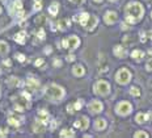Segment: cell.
Returning <instances> with one entry per match:
<instances>
[{
    "label": "cell",
    "instance_id": "1",
    "mask_svg": "<svg viewBox=\"0 0 152 138\" xmlns=\"http://www.w3.org/2000/svg\"><path fill=\"white\" fill-rule=\"evenodd\" d=\"M143 12H144L143 7L139 3H130L126 8V14H127L126 20L129 21V23H135L139 19H142Z\"/></svg>",
    "mask_w": 152,
    "mask_h": 138
},
{
    "label": "cell",
    "instance_id": "2",
    "mask_svg": "<svg viewBox=\"0 0 152 138\" xmlns=\"http://www.w3.org/2000/svg\"><path fill=\"white\" fill-rule=\"evenodd\" d=\"M63 95H64V91H63L62 87L59 86H55V84H53V86H50L47 89H46V96L50 99H55V100H59V99L63 97Z\"/></svg>",
    "mask_w": 152,
    "mask_h": 138
},
{
    "label": "cell",
    "instance_id": "3",
    "mask_svg": "<svg viewBox=\"0 0 152 138\" xmlns=\"http://www.w3.org/2000/svg\"><path fill=\"white\" fill-rule=\"evenodd\" d=\"M116 79H117V82H118V83L126 84L127 82H130V79H131V74H130L129 70L122 69V70H119V71L117 72Z\"/></svg>",
    "mask_w": 152,
    "mask_h": 138
},
{
    "label": "cell",
    "instance_id": "4",
    "mask_svg": "<svg viewBox=\"0 0 152 138\" xmlns=\"http://www.w3.org/2000/svg\"><path fill=\"white\" fill-rule=\"evenodd\" d=\"M94 91H96L97 93H100V95H106V93H109V91H110V86H109V83H106V82L100 80L94 84Z\"/></svg>",
    "mask_w": 152,
    "mask_h": 138
},
{
    "label": "cell",
    "instance_id": "5",
    "mask_svg": "<svg viewBox=\"0 0 152 138\" xmlns=\"http://www.w3.org/2000/svg\"><path fill=\"white\" fill-rule=\"evenodd\" d=\"M63 46L64 47H68V49H75V47H77L80 43V40L76 36H71V37L66 38V40H63Z\"/></svg>",
    "mask_w": 152,
    "mask_h": 138
},
{
    "label": "cell",
    "instance_id": "6",
    "mask_svg": "<svg viewBox=\"0 0 152 138\" xmlns=\"http://www.w3.org/2000/svg\"><path fill=\"white\" fill-rule=\"evenodd\" d=\"M131 109H132L131 104L127 103V101H122V103H119L118 105H117V112H118L119 115H122V116L129 115V113L131 112Z\"/></svg>",
    "mask_w": 152,
    "mask_h": 138
},
{
    "label": "cell",
    "instance_id": "7",
    "mask_svg": "<svg viewBox=\"0 0 152 138\" xmlns=\"http://www.w3.org/2000/svg\"><path fill=\"white\" fill-rule=\"evenodd\" d=\"M88 125H89V121H88L87 117H80L79 120L75 122V128H77V129H87Z\"/></svg>",
    "mask_w": 152,
    "mask_h": 138
},
{
    "label": "cell",
    "instance_id": "8",
    "mask_svg": "<svg viewBox=\"0 0 152 138\" xmlns=\"http://www.w3.org/2000/svg\"><path fill=\"white\" fill-rule=\"evenodd\" d=\"M89 109L92 113H99L102 111V104L100 103L99 100H93L92 103L89 104Z\"/></svg>",
    "mask_w": 152,
    "mask_h": 138
},
{
    "label": "cell",
    "instance_id": "9",
    "mask_svg": "<svg viewBox=\"0 0 152 138\" xmlns=\"http://www.w3.org/2000/svg\"><path fill=\"white\" fill-rule=\"evenodd\" d=\"M117 19H118V16H117L116 12H107V13L105 14L104 20L106 24H113V23H116L117 21Z\"/></svg>",
    "mask_w": 152,
    "mask_h": 138
},
{
    "label": "cell",
    "instance_id": "10",
    "mask_svg": "<svg viewBox=\"0 0 152 138\" xmlns=\"http://www.w3.org/2000/svg\"><path fill=\"white\" fill-rule=\"evenodd\" d=\"M97 25V17H94V16H89V20H88L87 23V29L88 30H92V29H94V26Z\"/></svg>",
    "mask_w": 152,
    "mask_h": 138
},
{
    "label": "cell",
    "instance_id": "11",
    "mask_svg": "<svg viewBox=\"0 0 152 138\" xmlns=\"http://www.w3.org/2000/svg\"><path fill=\"white\" fill-rule=\"evenodd\" d=\"M114 54L117 55V57H119V58H123L125 55H126V49H125L123 46H116L114 47Z\"/></svg>",
    "mask_w": 152,
    "mask_h": 138
},
{
    "label": "cell",
    "instance_id": "12",
    "mask_svg": "<svg viewBox=\"0 0 152 138\" xmlns=\"http://www.w3.org/2000/svg\"><path fill=\"white\" fill-rule=\"evenodd\" d=\"M94 126H96L97 130H102L106 128V121L104 120V118H99V120H96V122H94Z\"/></svg>",
    "mask_w": 152,
    "mask_h": 138
},
{
    "label": "cell",
    "instance_id": "13",
    "mask_svg": "<svg viewBox=\"0 0 152 138\" xmlns=\"http://www.w3.org/2000/svg\"><path fill=\"white\" fill-rule=\"evenodd\" d=\"M33 129H34V132L40 133V132H42V130L45 129V125H43V122H42L41 120H37L36 124L33 125Z\"/></svg>",
    "mask_w": 152,
    "mask_h": 138
},
{
    "label": "cell",
    "instance_id": "14",
    "mask_svg": "<svg viewBox=\"0 0 152 138\" xmlns=\"http://www.w3.org/2000/svg\"><path fill=\"white\" fill-rule=\"evenodd\" d=\"M21 118L20 117H17V116H12V117L8 118V122L9 125H13V126H18V125L21 124Z\"/></svg>",
    "mask_w": 152,
    "mask_h": 138
},
{
    "label": "cell",
    "instance_id": "15",
    "mask_svg": "<svg viewBox=\"0 0 152 138\" xmlns=\"http://www.w3.org/2000/svg\"><path fill=\"white\" fill-rule=\"evenodd\" d=\"M148 118H149L148 113H139V115H136V121H138V122H140V124L146 122Z\"/></svg>",
    "mask_w": 152,
    "mask_h": 138
},
{
    "label": "cell",
    "instance_id": "16",
    "mask_svg": "<svg viewBox=\"0 0 152 138\" xmlns=\"http://www.w3.org/2000/svg\"><path fill=\"white\" fill-rule=\"evenodd\" d=\"M89 16L90 14H88V13H81L80 14V17H79V23L85 26L87 25V23H88V20H89Z\"/></svg>",
    "mask_w": 152,
    "mask_h": 138
},
{
    "label": "cell",
    "instance_id": "17",
    "mask_svg": "<svg viewBox=\"0 0 152 138\" xmlns=\"http://www.w3.org/2000/svg\"><path fill=\"white\" fill-rule=\"evenodd\" d=\"M38 120H41L43 122V124H45V122H47L49 121V113L46 112V111H41L40 113H38Z\"/></svg>",
    "mask_w": 152,
    "mask_h": 138
},
{
    "label": "cell",
    "instance_id": "18",
    "mask_svg": "<svg viewBox=\"0 0 152 138\" xmlns=\"http://www.w3.org/2000/svg\"><path fill=\"white\" fill-rule=\"evenodd\" d=\"M73 75H76V76H81V75H84V67L83 66L73 67Z\"/></svg>",
    "mask_w": 152,
    "mask_h": 138
},
{
    "label": "cell",
    "instance_id": "19",
    "mask_svg": "<svg viewBox=\"0 0 152 138\" xmlns=\"http://www.w3.org/2000/svg\"><path fill=\"white\" fill-rule=\"evenodd\" d=\"M14 40H16L18 43H24V42H25V33H24V32L17 33V34L14 36Z\"/></svg>",
    "mask_w": 152,
    "mask_h": 138
},
{
    "label": "cell",
    "instance_id": "20",
    "mask_svg": "<svg viewBox=\"0 0 152 138\" xmlns=\"http://www.w3.org/2000/svg\"><path fill=\"white\" fill-rule=\"evenodd\" d=\"M144 53L140 51V50H134V51L131 53V57L134 58V59H140V58H143Z\"/></svg>",
    "mask_w": 152,
    "mask_h": 138
},
{
    "label": "cell",
    "instance_id": "21",
    "mask_svg": "<svg viewBox=\"0 0 152 138\" xmlns=\"http://www.w3.org/2000/svg\"><path fill=\"white\" fill-rule=\"evenodd\" d=\"M60 137H75V133L71 132V130H68V129H66V130H63V132L60 133Z\"/></svg>",
    "mask_w": 152,
    "mask_h": 138
},
{
    "label": "cell",
    "instance_id": "22",
    "mask_svg": "<svg viewBox=\"0 0 152 138\" xmlns=\"http://www.w3.org/2000/svg\"><path fill=\"white\" fill-rule=\"evenodd\" d=\"M8 51V46H7L5 42H0V54H5V53Z\"/></svg>",
    "mask_w": 152,
    "mask_h": 138
},
{
    "label": "cell",
    "instance_id": "23",
    "mask_svg": "<svg viewBox=\"0 0 152 138\" xmlns=\"http://www.w3.org/2000/svg\"><path fill=\"white\" fill-rule=\"evenodd\" d=\"M49 11H50V13H51V14H54V16H55V14L58 13V4H56V3H54L53 5H50Z\"/></svg>",
    "mask_w": 152,
    "mask_h": 138
},
{
    "label": "cell",
    "instance_id": "24",
    "mask_svg": "<svg viewBox=\"0 0 152 138\" xmlns=\"http://www.w3.org/2000/svg\"><path fill=\"white\" fill-rule=\"evenodd\" d=\"M130 93H131L132 96H139L140 95V89H139L138 87H132V88L130 89Z\"/></svg>",
    "mask_w": 152,
    "mask_h": 138
},
{
    "label": "cell",
    "instance_id": "25",
    "mask_svg": "<svg viewBox=\"0 0 152 138\" xmlns=\"http://www.w3.org/2000/svg\"><path fill=\"white\" fill-rule=\"evenodd\" d=\"M28 86H29V87H34V88H37V87H38V82H37L36 79H29V80H28Z\"/></svg>",
    "mask_w": 152,
    "mask_h": 138
},
{
    "label": "cell",
    "instance_id": "26",
    "mask_svg": "<svg viewBox=\"0 0 152 138\" xmlns=\"http://www.w3.org/2000/svg\"><path fill=\"white\" fill-rule=\"evenodd\" d=\"M81 105H83V101L79 100V101H76V103L73 104V108H75V111H79L80 108H81Z\"/></svg>",
    "mask_w": 152,
    "mask_h": 138
},
{
    "label": "cell",
    "instance_id": "27",
    "mask_svg": "<svg viewBox=\"0 0 152 138\" xmlns=\"http://www.w3.org/2000/svg\"><path fill=\"white\" fill-rule=\"evenodd\" d=\"M135 137H136V138H138V137L148 138V134H147V133H144V132H136V133H135Z\"/></svg>",
    "mask_w": 152,
    "mask_h": 138
},
{
    "label": "cell",
    "instance_id": "28",
    "mask_svg": "<svg viewBox=\"0 0 152 138\" xmlns=\"http://www.w3.org/2000/svg\"><path fill=\"white\" fill-rule=\"evenodd\" d=\"M23 8V4H21L20 0H16L14 1V9H21Z\"/></svg>",
    "mask_w": 152,
    "mask_h": 138
},
{
    "label": "cell",
    "instance_id": "29",
    "mask_svg": "<svg viewBox=\"0 0 152 138\" xmlns=\"http://www.w3.org/2000/svg\"><path fill=\"white\" fill-rule=\"evenodd\" d=\"M59 25H60V26H59L60 29H64V28H66V25L68 26V21H67V20H63V21H60V23H59Z\"/></svg>",
    "mask_w": 152,
    "mask_h": 138
},
{
    "label": "cell",
    "instance_id": "30",
    "mask_svg": "<svg viewBox=\"0 0 152 138\" xmlns=\"http://www.w3.org/2000/svg\"><path fill=\"white\" fill-rule=\"evenodd\" d=\"M17 59L20 60V62H24V60H25V55H23V54H17Z\"/></svg>",
    "mask_w": 152,
    "mask_h": 138
},
{
    "label": "cell",
    "instance_id": "31",
    "mask_svg": "<svg viewBox=\"0 0 152 138\" xmlns=\"http://www.w3.org/2000/svg\"><path fill=\"white\" fill-rule=\"evenodd\" d=\"M0 135H3V137H5L7 135V129L5 128H3V129L0 128Z\"/></svg>",
    "mask_w": 152,
    "mask_h": 138
},
{
    "label": "cell",
    "instance_id": "32",
    "mask_svg": "<svg viewBox=\"0 0 152 138\" xmlns=\"http://www.w3.org/2000/svg\"><path fill=\"white\" fill-rule=\"evenodd\" d=\"M38 37H40L41 40H42V38H45V32H43V30H40V32H38Z\"/></svg>",
    "mask_w": 152,
    "mask_h": 138
},
{
    "label": "cell",
    "instance_id": "33",
    "mask_svg": "<svg viewBox=\"0 0 152 138\" xmlns=\"http://www.w3.org/2000/svg\"><path fill=\"white\" fill-rule=\"evenodd\" d=\"M34 8H36L37 11H38V9H41V3H40V1H36V5H34Z\"/></svg>",
    "mask_w": 152,
    "mask_h": 138
},
{
    "label": "cell",
    "instance_id": "34",
    "mask_svg": "<svg viewBox=\"0 0 152 138\" xmlns=\"http://www.w3.org/2000/svg\"><path fill=\"white\" fill-rule=\"evenodd\" d=\"M70 1H72V3H75V4H81L84 0H70Z\"/></svg>",
    "mask_w": 152,
    "mask_h": 138
},
{
    "label": "cell",
    "instance_id": "35",
    "mask_svg": "<svg viewBox=\"0 0 152 138\" xmlns=\"http://www.w3.org/2000/svg\"><path fill=\"white\" fill-rule=\"evenodd\" d=\"M68 112H70V113L73 112V105H72V104H71V105H68Z\"/></svg>",
    "mask_w": 152,
    "mask_h": 138
},
{
    "label": "cell",
    "instance_id": "36",
    "mask_svg": "<svg viewBox=\"0 0 152 138\" xmlns=\"http://www.w3.org/2000/svg\"><path fill=\"white\" fill-rule=\"evenodd\" d=\"M42 63H43V60H42V59H38V60L36 62V65H37V66H40V65H42Z\"/></svg>",
    "mask_w": 152,
    "mask_h": 138
},
{
    "label": "cell",
    "instance_id": "37",
    "mask_svg": "<svg viewBox=\"0 0 152 138\" xmlns=\"http://www.w3.org/2000/svg\"><path fill=\"white\" fill-rule=\"evenodd\" d=\"M67 59H68V60H73V59H75V57H73V55L71 54V55H68V58H67Z\"/></svg>",
    "mask_w": 152,
    "mask_h": 138
},
{
    "label": "cell",
    "instance_id": "38",
    "mask_svg": "<svg viewBox=\"0 0 152 138\" xmlns=\"http://www.w3.org/2000/svg\"><path fill=\"white\" fill-rule=\"evenodd\" d=\"M94 1H97V3H100V1H102V0H94Z\"/></svg>",
    "mask_w": 152,
    "mask_h": 138
}]
</instances>
